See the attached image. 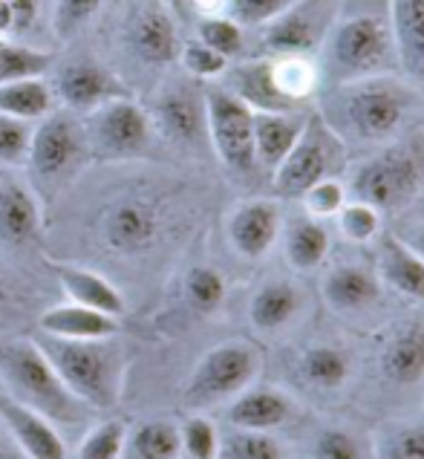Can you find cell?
<instances>
[{
    "mask_svg": "<svg viewBox=\"0 0 424 459\" xmlns=\"http://www.w3.org/2000/svg\"><path fill=\"white\" fill-rule=\"evenodd\" d=\"M317 101H321L317 113L347 148L390 145V142L407 136L419 113H424L421 90L399 73L324 87Z\"/></svg>",
    "mask_w": 424,
    "mask_h": 459,
    "instance_id": "obj_1",
    "label": "cell"
},
{
    "mask_svg": "<svg viewBox=\"0 0 424 459\" xmlns=\"http://www.w3.org/2000/svg\"><path fill=\"white\" fill-rule=\"evenodd\" d=\"M324 87L399 73L390 0H341L333 30L317 49Z\"/></svg>",
    "mask_w": 424,
    "mask_h": 459,
    "instance_id": "obj_2",
    "label": "cell"
},
{
    "mask_svg": "<svg viewBox=\"0 0 424 459\" xmlns=\"http://www.w3.org/2000/svg\"><path fill=\"white\" fill-rule=\"evenodd\" d=\"M38 347L44 350L49 364L56 367L61 382L73 396L92 411H110L122 399L127 359L122 344L113 338L96 341H67L38 335Z\"/></svg>",
    "mask_w": 424,
    "mask_h": 459,
    "instance_id": "obj_3",
    "label": "cell"
},
{
    "mask_svg": "<svg viewBox=\"0 0 424 459\" xmlns=\"http://www.w3.org/2000/svg\"><path fill=\"white\" fill-rule=\"evenodd\" d=\"M0 387L9 399L47 416L52 425H75L87 413L35 338L0 341Z\"/></svg>",
    "mask_w": 424,
    "mask_h": 459,
    "instance_id": "obj_4",
    "label": "cell"
},
{
    "mask_svg": "<svg viewBox=\"0 0 424 459\" xmlns=\"http://www.w3.org/2000/svg\"><path fill=\"white\" fill-rule=\"evenodd\" d=\"M424 188V142L419 136H402L381 145L358 165L347 191L352 200L376 205L381 214L399 212L416 200Z\"/></svg>",
    "mask_w": 424,
    "mask_h": 459,
    "instance_id": "obj_5",
    "label": "cell"
},
{
    "mask_svg": "<svg viewBox=\"0 0 424 459\" xmlns=\"http://www.w3.org/2000/svg\"><path fill=\"white\" fill-rule=\"evenodd\" d=\"M260 373V352L246 341H225L211 347L196 361L188 382H185L182 399L194 411H208L240 396L255 385Z\"/></svg>",
    "mask_w": 424,
    "mask_h": 459,
    "instance_id": "obj_6",
    "label": "cell"
},
{
    "mask_svg": "<svg viewBox=\"0 0 424 459\" xmlns=\"http://www.w3.org/2000/svg\"><path fill=\"white\" fill-rule=\"evenodd\" d=\"M90 156L84 127L73 119L70 110H52L32 127V145L26 165L35 186L58 191L84 168Z\"/></svg>",
    "mask_w": 424,
    "mask_h": 459,
    "instance_id": "obj_7",
    "label": "cell"
},
{
    "mask_svg": "<svg viewBox=\"0 0 424 459\" xmlns=\"http://www.w3.org/2000/svg\"><path fill=\"white\" fill-rule=\"evenodd\" d=\"M343 165H347V145L326 125L321 113H309L307 127H303L295 148L286 153V160L274 168L272 186L281 196H298L309 186L329 177H341Z\"/></svg>",
    "mask_w": 424,
    "mask_h": 459,
    "instance_id": "obj_8",
    "label": "cell"
},
{
    "mask_svg": "<svg viewBox=\"0 0 424 459\" xmlns=\"http://www.w3.org/2000/svg\"><path fill=\"white\" fill-rule=\"evenodd\" d=\"M84 139L90 156L101 162H125L139 160L153 145V122L151 113L130 96L113 99L84 116Z\"/></svg>",
    "mask_w": 424,
    "mask_h": 459,
    "instance_id": "obj_9",
    "label": "cell"
},
{
    "mask_svg": "<svg viewBox=\"0 0 424 459\" xmlns=\"http://www.w3.org/2000/svg\"><path fill=\"white\" fill-rule=\"evenodd\" d=\"M208 145L220 162L237 177H251L257 168L255 156V110L229 93L222 84L205 87Z\"/></svg>",
    "mask_w": 424,
    "mask_h": 459,
    "instance_id": "obj_10",
    "label": "cell"
},
{
    "mask_svg": "<svg viewBox=\"0 0 424 459\" xmlns=\"http://www.w3.org/2000/svg\"><path fill=\"white\" fill-rule=\"evenodd\" d=\"M341 0H298L260 26L263 56H315L333 30Z\"/></svg>",
    "mask_w": 424,
    "mask_h": 459,
    "instance_id": "obj_11",
    "label": "cell"
},
{
    "mask_svg": "<svg viewBox=\"0 0 424 459\" xmlns=\"http://www.w3.org/2000/svg\"><path fill=\"white\" fill-rule=\"evenodd\" d=\"M151 122L165 139L179 148H200L208 142V116H205V90L188 82H170L159 90L153 101Z\"/></svg>",
    "mask_w": 424,
    "mask_h": 459,
    "instance_id": "obj_12",
    "label": "cell"
},
{
    "mask_svg": "<svg viewBox=\"0 0 424 459\" xmlns=\"http://www.w3.org/2000/svg\"><path fill=\"white\" fill-rule=\"evenodd\" d=\"M101 243L116 255L136 257L151 252L162 231L159 205L148 196H122L101 212Z\"/></svg>",
    "mask_w": 424,
    "mask_h": 459,
    "instance_id": "obj_13",
    "label": "cell"
},
{
    "mask_svg": "<svg viewBox=\"0 0 424 459\" xmlns=\"http://www.w3.org/2000/svg\"><path fill=\"white\" fill-rule=\"evenodd\" d=\"M125 41L130 52L148 67H168L179 58V30L170 9L162 0H144L142 6L134 9L127 21Z\"/></svg>",
    "mask_w": 424,
    "mask_h": 459,
    "instance_id": "obj_14",
    "label": "cell"
},
{
    "mask_svg": "<svg viewBox=\"0 0 424 459\" xmlns=\"http://www.w3.org/2000/svg\"><path fill=\"white\" fill-rule=\"evenodd\" d=\"M52 90H56V99L64 110L70 113H92L101 104H108L113 99H125L130 96L127 87L122 84V78L113 75L104 64L99 61H73L67 67H61L56 82H52Z\"/></svg>",
    "mask_w": 424,
    "mask_h": 459,
    "instance_id": "obj_15",
    "label": "cell"
},
{
    "mask_svg": "<svg viewBox=\"0 0 424 459\" xmlns=\"http://www.w3.org/2000/svg\"><path fill=\"white\" fill-rule=\"evenodd\" d=\"M229 243L243 260H260L272 252L283 231V212L281 203L269 200V196H255V200H243L231 208L229 214Z\"/></svg>",
    "mask_w": 424,
    "mask_h": 459,
    "instance_id": "obj_16",
    "label": "cell"
},
{
    "mask_svg": "<svg viewBox=\"0 0 424 459\" xmlns=\"http://www.w3.org/2000/svg\"><path fill=\"white\" fill-rule=\"evenodd\" d=\"M0 425L26 459H67V445L58 428L38 411L9 399L6 393H0Z\"/></svg>",
    "mask_w": 424,
    "mask_h": 459,
    "instance_id": "obj_17",
    "label": "cell"
},
{
    "mask_svg": "<svg viewBox=\"0 0 424 459\" xmlns=\"http://www.w3.org/2000/svg\"><path fill=\"white\" fill-rule=\"evenodd\" d=\"M41 238V205L30 182L0 174V240L26 246Z\"/></svg>",
    "mask_w": 424,
    "mask_h": 459,
    "instance_id": "obj_18",
    "label": "cell"
},
{
    "mask_svg": "<svg viewBox=\"0 0 424 459\" xmlns=\"http://www.w3.org/2000/svg\"><path fill=\"white\" fill-rule=\"evenodd\" d=\"M399 75L424 90V0H390Z\"/></svg>",
    "mask_w": 424,
    "mask_h": 459,
    "instance_id": "obj_19",
    "label": "cell"
},
{
    "mask_svg": "<svg viewBox=\"0 0 424 459\" xmlns=\"http://www.w3.org/2000/svg\"><path fill=\"white\" fill-rule=\"evenodd\" d=\"M220 84L240 99L246 108L255 113H283L295 110L283 101V96L277 93V87L272 82V67L269 56L246 58V61H231L229 70L222 73Z\"/></svg>",
    "mask_w": 424,
    "mask_h": 459,
    "instance_id": "obj_20",
    "label": "cell"
},
{
    "mask_svg": "<svg viewBox=\"0 0 424 459\" xmlns=\"http://www.w3.org/2000/svg\"><path fill=\"white\" fill-rule=\"evenodd\" d=\"M225 419L231 428L272 434L295 419V402L277 387H248L237 399H231Z\"/></svg>",
    "mask_w": 424,
    "mask_h": 459,
    "instance_id": "obj_21",
    "label": "cell"
},
{
    "mask_svg": "<svg viewBox=\"0 0 424 459\" xmlns=\"http://www.w3.org/2000/svg\"><path fill=\"white\" fill-rule=\"evenodd\" d=\"M312 110H283V113H255V156L257 168L274 174V168L295 148Z\"/></svg>",
    "mask_w": 424,
    "mask_h": 459,
    "instance_id": "obj_22",
    "label": "cell"
},
{
    "mask_svg": "<svg viewBox=\"0 0 424 459\" xmlns=\"http://www.w3.org/2000/svg\"><path fill=\"white\" fill-rule=\"evenodd\" d=\"M38 330L52 338L96 341V338H113L118 333V318L70 300V304L49 307L41 318H38Z\"/></svg>",
    "mask_w": 424,
    "mask_h": 459,
    "instance_id": "obj_23",
    "label": "cell"
},
{
    "mask_svg": "<svg viewBox=\"0 0 424 459\" xmlns=\"http://www.w3.org/2000/svg\"><path fill=\"white\" fill-rule=\"evenodd\" d=\"M381 370L399 387H416L424 382V318L407 321L387 341Z\"/></svg>",
    "mask_w": 424,
    "mask_h": 459,
    "instance_id": "obj_24",
    "label": "cell"
},
{
    "mask_svg": "<svg viewBox=\"0 0 424 459\" xmlns=\"http://www.w3.org/2000/svg\"><path fill=\"white\" fill-rule=\"evenodd\" d=\"M324 298L338 312H364L378 304L381 278L367 266L343 264L324 278Z\"/></svg>",
    "mask_w": 424,
    "mask_h": 459,
    "instance_id": "obj_25",
    "label": "cell"
},
{
    "mask_svg": "<svg viewBox=\"0 0 424 459\" xmlns=\"http://www.w3.org/2000/svg\"><path fill=\"white\" fill-rule=\"evenodd\" d=\"M272 82L283 101L295 110H307L324 90L321 67L315 56H269Z\"/></svg>",
    "mask_w": 424,
    "mask_h": 459,
    "instance_id": "obj_26",
    "label": "cell"
},
{
    "mask_svg": "<svg viewBox=\"0 0 424 459\" xmlns=\"http://www.w3.org/2000/svg\"><path fill=\"white\" fill-rule=\"evenodd\" d=\"M303 292L291 281H269L248 304V321L257 333H281L300 315Z\"/></svg>",
    "mask_w": 424,
    "mask_h": 459,
    "instance_id": "obj_27",
    "label": "cell"
},
{
    "mask_svg": "<svg viewBox=\"0 0 424 459\" xmlns=\"http://www.w3.org/2000/svg\"><path fill=\"white\" fill-rule=\"evenodd\" d=\"M56 274H58L64 295H67L73 304L113 315V318H122L125 315V309H127L125 295L118 292L104 274L84 269V266H56Z\"/></svg>",
    "mask_w": 424,
    "mask_h": 459,
    "instance_id": "obj_28",
    "label": "cell"
},
{
    "mask_svg": "<svg viewBox=\"0 0 424 459\" xmlns=\"http://www.w3.org/2000/svg\"><path fill=\"white\" fill-rule=\"evenodd\" d=\"M378 278L404 298H424V260L395 234H384L381 238Z\"/></svg>",
    "mask_w": 424,
    "mask_h": 459,
    "instance_id": "obj_29",
    "label": "cell"
},
{
    "mask_svg": "<svg viewBox=\"0 0 424 459\" xmlns=\"http://www.w3.org/2000/svg\"><path fill=\"white\" fill-rule=\"evenodd\" d=\"M56 108H58L56 90H52V84L44 75L15 78V82L0 84V113L12 116V119L35 125Z\"/></svg>",
    "mask_w": 424,
    "mask_h": 459,
    "instance_id": "obj_30",
    "label": "cell"
},
{
    "mask_svg": "<svg viewBox=\"0 0 424 459\" xmlns=\"http://www.w3.org/2000/svg\"><path fill=\"white\" fill-rule=\"evenodd\" d=\"M281 234H283L289 266L298 272L317 269L329 257V248H333V238H329V229L324 226V220H315L309 214L291 220L286 231Z\"/></svg>",
    "mask_w": 424,
    "mask_h": 459,
    "instance_id": "obj_31",
    "label": "cell"
},
{
    "mask_svg": "<svg viewBox=\"0 0 424 459\" xmlns=\"http://www.w3.org/2000/svg\"><path fill=\"white\" fill-rule=\"evenodd\" d=\"M122 459H182L179 425L168 419H148L127 430Z\"/></svg>",
    "mask_w": 424,
    "mask_h": 459,
    "instance_id": "obj_32",
    "label": "cell"
},
{
    "mask_svg": "<svg viewBox=\"0 0 424 459\" xmlns=\"http://www.w3.org/2000/svg\"><path fill=\"white\" fill-rule=\"evenodd\" d=\"M300 370L312 387L321 390H338L350 378V356L333 344L312 347L300 361Z\"/></svg>",
    "mask_w": 424,
    "mask_h": 459,
    "instance_id": "obj_33",
    "label": "cell"
},
{
    "mask_svg": "<svg viewBox=\"0 0 424 459\" xmlns=\"http://www.w3.org/2000/svg\"><path fill=\"white\" fill-rule=\"evenodd\" d=\"M217 459H286L281 442L263 430H243L231 428L229 434L220 437Z\"/></svg>",
    "mask_w": 424,
    "mask_h": 459,
    "instance_id": "obj_34",
    "label": "cell"
},
{
    "mask_svg": "<svg viewBox=\"0 0 424 459\" xmlns=\"http://www.w3.org/2000/svg\"><path fill=\"white\" fill-rule=\"evenodd\" d=\"M338 222V231L343 240L350 243H373L381 238V229H384V214L378 212L376 205H369L364 200H350L343 203V208L335 214Z\"/></svg>",
    "mask_w": 424,
    "mask_h": 459,
    "instance_id": "obj_35",
    "label": "cell"
},
{
    "mask_svg": "<svg viewBox=\"0 0 424 459\" xmlns=\"http://www.w3.org/2000/svg\"><path fill=\"white\" fill-rule=\"evenodd\" d=\"M49 64H52L49 52L15 44L6 35H0V84L15 82V78L44 75L49 70Z\"/></svg>",
    "mask_w": 424,
    "mask_h": 459,
    "instance_id": "obj_36",
    "label": "cell"
},
{
    "mask_svg": "<svg viewBox=\"0 0 424 459\" xmlns=\"http://www.w3.org/2000/svg\"><path fill=\"white\" fill-rule=\"evenodd\" d=\"M196 38L211 47L214 52H220L222 58H240L246 49V26L237 23L231 15H208L200 18V26H196Z\"/></svg>",
    "mask_w": 424,
    "mask_h": 459,
    "instance_id": "obj_37",
    "label": "cell"
},
{
    "mask_svg": "<svg viewBox=\"0 0 424 459\" xmlns=\"http://www.w3.org/2000/svg\"><path fill=\"white\" fill-rule=\"evenodd\" d=\"M127 428L118 419H104V422L92 425L78 442V459H122L125 454Z\"/></svg>",
    "mask_w": 424,
    "mask_h": 459,
    "instance_id": "obj_38",
    "label": "cell"
},
{
    "mask_svg": "<svg viewBox=\"0 0 424 459\" xmlns=\"http://www.w3.org/2000/svg\"><path fill=\"white\" fill-rule=\"evenodd\" d=\"M185 298L200 315H214L225 300V278L211 266H194L185 278Z\"/></svg>",
    "mask_w": 424,
    "mask_h": 459,
    "instance_id": "obj_39",
    "label": "cell"
},
{
    "mask_svg": "<svg viewBox=\"0 0 424 459\" xmlns=\"http://www.w3.org/2000/svg\"><path fill=\"white\" fill-rule=\"evenodd\" d=\"M300 205H303V214H309L315 220H335V214L343 208V203L350 200V191H347V182L341 177H329L309 186L300 196Z\"/></svg>",
    "mask_w": 424,
    "mask_h": 459,
    "instance_id": "obj_40",
    "label": "cell"
},
{
    "mask_svg": "<svg viewBox=\"0 0 424 459\" xmlns=\"http://www.w3.org/2000/svg\"><path fill=\"white\" fill-rule=\"evenodd\" d=\"M182 70L188 73L194 82H220L222 73L229 70V58H222L220 52H214L211 47H205L200 38H194V41L182 44L179 49V58Z\"/></svg>",
    "mask_w": 424,
    "mask_h": 459,
    "instance_id": "obj_41",
    "label": "cell"
},
{
    "mask_svg": "<svg viewBox=\"0 0 424 459\" xmlns=\"http://www.w3.org/2000/svg\"><path fill=\"white\" fill-rule=\"evenodd\" d=\"M182 456L185 459H217L220 454V430L205 416H191L179 425Z\"/></svg>",
    "mask_w": 424,
    "mask_h": 459,
    "instance_id": "obj_42",
    "label": "cell"
},
{
    "mask_svg": "<svg viewBox=\"0 0 424 459\" xmlns=\"http://www.w3.org/2000/svg\"><path fill=\"white\" fill-rule=\"evenodd\" d=\"M32 127L30 122L12 119L0 113V165L6 168H23L32 145Z\"/></svg>",
    "mask_w": 424,
    "mask_h": 459,
    "instance_id": "obj_43",
    "label": "cell"
},
{
    "mask_svg": "<svg viewBox=\"0 0 424 459\" xmlns=\"http://www.w3.org/2000/svg\"><path fill=\"white\" fill-rule=\"evenodd\" d=\"M104 0H56V9H52V30L67 41L75 32H82L84 26L99 15Z\"/></svg>",
    "mask_w": 424,
    "mask_h": 459,
    "instance_id": "obj_44",
    "label": "cell"
},
{
    "mask_svg": "<svg viewBox=\"0 0 424 459\" xmlns=\"http://www.w3.org/2000/svg\"><path fill=\"white\" fill-rule=\"evenodd\" d=\"M291 4H298V0H229V15L240 26H246V30L248 26L260 30L263 23L277 18Z\"/></svg>",
    "mask_w": 424,
    "mask_h": 459,
    "instance_id": "obj_45",
    "label": "cell"
},
{
    "mask_svg": "<svg viewBox=\"0 0 424 459\" xmlns=\"http://www.w3.org/2000/svg\"><path fill=\"white\" fill-rule=\"evenodd\" d=\"M312 454H315V459H364L358 439L338 428L324 430V434L315 439Z\"/></svg>",
    "mask_w": 424,
    "mask_h": 459,
    "instance_id": "obj_46",
    "label": "cell"
},
{
    "mask_svg": "<svg viewBox=\"0 0 424 459\" xmlns=\"http://www.w3.org/2000/svg\"><path fill=\"white\" fill-rule=\"evenodd\" d=\"M384 459H424V425L399 428L384 439Z\"/></svg>",
    "mask_w": 424,
    "mask_h": 459,
    "instance_id": "obj_47",
    "label": "cell"
},
{
    "mask_svg": "<svg viewBox=\"0 0 424 459\" xmlns=\"http://www.w3.org/2000/svg\"><path fill=\"white\" fill-rule=\"evenodd\" d=\"M12 6V21H15V30H23L30 26L35 18V9H38V0H9Z\"/></svg>",
    "mask_w": 424,
    "mask_h": 459,
    "instance_id": "obj_48",
    "label": "cell"
},
{
    "mask_svg": "<svg viewBox=\"0 0 424 459\" xmlns=\"http://www.w3.org/2000/svg\"><path fill=\"white\" fill-rule=\"evenodd\" d=\"M191 6L196 9V15H229V0H191Z\"/></svg>",
    "mask_w": 424,
    "mask_h": 459,
    "instance_id": "obj_49",
    "label": "cell"
},
{
    "mask_svg": "<svg viewBox=\"0 0 424 459\" xmlns=\"http://www.w3.org/2000/svg\"><path fill=\"white\" fill-rule=\"evenodd\" d=\"M410 248H413V252L424 260V220H416L413 226L407 229V234L402 238Z\"/></svg>",
    "mask_w": 424,
    "mask_h": 459,
    "instance_id": "obj_50",
    "label": "cell"
},
{
    "mask_svg": "<svg viewBox=\"0 0 424 459\" xmlns=\"http://www.w3.org/2000/svg\"><path fill=\"white\" fill-rule=\"evenodd\" d=\"M6 304H9V286L4 281V274H0V312H4Z\"/></svg>",
    "mask_w": 424,
    "mask_h": 459,
    "instance_id": "obj_51",
    "label": "cell"
},
{
    "mask_svg": "<svg viewBox=\"0 0 424 459\" xmlns=\"http://www.w3.org/2000/svg\"><path fill=\"white\" fill-rule=\"evenodd\" d=\"M6 430H4V425H0V456H4V448H6Z\"/></svg>",
    "mask_w": 424,
    "mask_h": 459,
    "instance_id": "obj_52",
    "label": "cell"
},
{
    "mask_svg": "<svg viewBox=\"0 0 424 459\" xmlns=\"http://www.w3.org/2000/svg\"><path fill=\"white\" fill-rule=\"evenodd\" d=\"M0 393H4V387H0Z\"/></svg>",
    "mask_w": 424,
    "mask_h": 459,
    "instance_id": "obj_53",
    "label": "cell"
}]
</instances>
